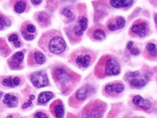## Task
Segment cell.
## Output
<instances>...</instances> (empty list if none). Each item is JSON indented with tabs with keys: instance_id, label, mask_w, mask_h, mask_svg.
I'll return each instance as SVG.
<instances>
[{
	"instance_id": "1",
	"label": "cell",
	"mask_w": 157,
	"mask_h": 118,
	"mask_svg": "<svg viewBox=\"0 0 157 118\" xmlns=\"http://www.w3.org/2000/svg\"><path fill=\"white\" fill-rule=\"evenodd\" d=\"M52 77L60 91L67 94L73 91L80 76L64 65H57L52 69Z\"/></svg>"
},
{
	"instance_id": "2",
	"label": "cell",
	"mask_w": 157,
	"mask_h": 118,
	"mask_svg": "<svg viewBox=\"0 0 157 118\" xmlns=\"http://www.w3.org/2000/svg\"><path fill=\"white\" fill-rule=\"evenodd\" d=\"M39 45L46 52H50L54 55L63 53L67 48L65 41L58 30H50L44 33Z\"/></svg>"
},
{
	"instance_id": "3",
	"label": "cell",
	"mask_w": 157,
	"mask_h": 118,
	"mask_svg": "<svg viewBox=\"0 0 157 118\" xmlns=\"http://www.w3.org/2000/svg\"><path fill=\"white\" fill-rule=\"evenodd\" d=\"M121 72V67L118 59L114 56L107 55L102 57L95 68V75L98 78L118 75Z\"/></svg>"
},
{
	"instance_id": "4",
	"label": "cell",
	"mask_w": 157,
	"mask_h": 118,
	"mask_svg": "<svg viewBox=\"0 0 157 118\" xmlns=\"http://www.w3.org/2000/svg\"><path fill=\"white\" fill-rule=\"evenodd\" d=\"M96 56L93 51L86 48H80L71 54L69 62L77 68L85 70L95 62Z\"/></svg>"
},
{
	"instance_id": "5",
	"label": "cell",
	"mask_w": 157,
	"mask_h": 118,
	"mask_svg": "<svg viewBox=\"0 0 157 118\" xmlns=\"http://www.w3.org/2000/svg\"><path fill=\"white\" fill-rule=\"evenodd\" d=\"M124 79L132 88L140 89L146 86L149 83L150 79V74L145 71L129 72L124 75Z\"/></svg>"
},
{
	"instance_id": "6",
	"label": "cell",
	"mask_w": 157,
	"mask_h": 118,
	"mask_svg": "<svg viewBox=\"0 0 157 118\" xmlns=\"http://www.w3.org/2000/svg\"><path fill=\"white\" fill-rule=\"evenodd\" d=\"M106 109L105 103L100 101H93L86 106L83 112H85V117H100L104 113Z\"/></svg>"
},
{
	"instance_id": "7",
	"label": "cell",
	"mask_w": 157,
	"mask_h": 118,
	"mask_svg": "<svg viewBox=\"0 0 157 118\" xmlns=\"http://www.w3.org/2000/svg\"><path fill=\"white\" fill-rule=\"evenodd\" d=\"M92 91L93 88L91 86H86L80 88L70 97V101H70V105L74 107L75 104H81L91 95Z\"/></svg>"
},
{
	"instance_id": "8",
	"label": "cell",
	"mask_w": 157,
	"mask_h": 118,
	"mask_svg": "<svg viewBox=\"0 0 157 118\" xmlns=\"http://www.w3.org/2000/svg\"><path fill=\"white\" fill-rule=\"evenodd\" d=\"M130 31L132 36L145 38L146 36H149L150 33L149 23L145 20H137L131 26Z\"/></svg>"
},
{
	"instance_id": "9",
	"label": "cell",
	"mask_w": 157,
	"mask_h": 118,
	"mask_svg": "<svg viewBox=\"0 0 157 118\" xmlns=\"http://www.w3.org/2000/svg\"><path fill=\"white\" fill-rule=\"evenodd\" d=\"M30 81L32 84L36 88H43L47 86L49 84L47 75L44 71H37L30 75Z\"/></svg>"
},
{
	"instance_id": "10",
	"label": "cell",
	"mask_w": 157,
	"mask_h": 118,
	"mask_svg": "<svg viewBox=\"0 0 157 118\" xmlns=\"http://www.w3.org/2000/svg\"><path fill=\"white\" fill-rule=\"evenodd\" d=\"M124 90V86L122 83H114L105 86L104 93L107 97H117L122 94Z\"/></svg>"
},
{
	"instance_id": "11",
	"label": "cell",
	"mask_w": 157,
	"mask_h": 118,
	"mask_svg": "<svg viewBox=\"0 0 157 118\" xmlns=\"http://www.w3.org/2000/svg\"><path fill=\"white\" fill-rule=\"evenodd\" d=\"M132 103L138 109L148 112L151 109L152 103L149 100L143 99L141 96L136 95L132 99Z\"/></svg>"
},
{
	"instance_id": "12",
	"label": "cell",
	"mask_w": 157,
	"mask_h": 118,
	"mask_svg": "<svg viewBox=\"0 0 157 118\" xmlns=\"http://www.w3.org/2000/svg\"><path fill=\"white\" fill-rule=\"evenodd\" d=\"M23 59H24L23 52H16L8 60L9 67L12 70H20L23 66Z\"/></svg>"
},
{
	"instance_id": "13",
	"label": "cell",
	"mask_w": 157,
	"mask_h": 118,
	"mask_svg": "<svg viewBox=\"0 0 157 118\" xmlns=\"http://www.w3.org/2000/svg\"><path fill=\"white\" fill-rule=\"evenodd\" d=\"M46 61L44 55L39 51H34L29 54L28 65L30 66L43 65Z\"/></svg>"
},
{
	"instance_id": "14",
	"label": "cell",
	"mask_w": 157,
	"mask_h": 118,
	"mask_svg": "<svg viewBox=\"0 0 157 118\" xmlns=\"http://www.w3.org/2000/svg\"><path fill=\"white\" fill-rule=\"evenodd\" d=\"M51 111L54 117L61 118L64 115V108L61 100H56L51 105Z\"/></svg>"
},
{
	"instance_id": "15",
	"label": "cell",
	"mask_w": 157,
	"mask_h": 118,
	"mask_svg": "<svg viewBox=\"0 0 157 118\" xmlns=\"http://www.w3.org/2000/svg\"><path fill=\"white\" fill-rule=\"evenodd\" d=\"M36 28L34 25L31 23H28L26 26H23L21 29V33L23 38L27 41H31L35 38V36L33 34L36 32Z\"/></svg>"
},
{
	"instance_id": "16",
	"label": "cell",
	"mask_w": 157,
	"mask_h": 118,
	"mask_svg": "<svg viewBox=\"0 0 157 118\" xmlns=\"http://www.w3.org/2000/svg\"><path fill=\"white\" fill-rule=\"evenodd\" d=\"M133 1L134 0H110L109 4L114 8H124L130 7L133 4Z\"/></svg>"
},
{
	"instance_id": "17",
	"label": "cell",
	"mask_w": 157,
	"mask_h": 118,
	"mask_svg": "<svg viewBox=\"0 0 157 118\" xmlns=\"http://www.w3.org/2000/svg\"><path fill=\"white\" fill-rule=\"evenodd\" d=\"M3 104L9 107H16L18 105V99L17 97L11 94H6L3 99Z\"/></svg>"
},
{
	"instance_id": "18",
	"label": "cell",
	"mask_w": 157,
	"mask_h": 118,
	"mask_svg": "<svg viewBox=\"0 0 157 118\" xmlns=\"http://www.w3.org/2000/svg\"><path fill=\"white\" fill-rule=\"evenodd\" d=\"M54 97V94L51 91H44L39 94L38 98V102L41 104H44L47 103L49 100H51Z\"/></svg>"
},
{
	"instance_id": "19",
	"label": "cell",
	"mask_w": 157,
	"mask_h": 118,
	"mask_svg": "<svg viewBox=\"0 0 157 118\" xmlns=\"http://www.w3.org/2000/svg\"><path fill=\"white\" fill-rule=\"evenodd\" d=\"M36 20L41 26H47L49 24V22H50V18H49V16L46 13L41 12H39L37 14Z\"/></svg>"
},
{
	"instance_id": "20",
	"label": "cell",
	"mask_w": 157,
	"mask_h": 118,
	"mask_svg": "<svg viewBox=\"0 0 157 118\" xmlns=\"http://www.w3.org/2000/svg\"><path fill=\"white\" fill-rule=\"evenodd\" d=\"M145 52H147L149 55V57H151V59H156V53H157V49H156V45L154 43H149L146 45V50Z\"/></svg>"
},
{
	"instance_id": "21",
	"label": "cell",
	"mask_w": 157,
	"mask_h": 118,
	"mask_svg": "<svg viewBox=\"0 0 157 118\" xmlns=\"http://www.w3.org/2000/svg\"><path fill=\"white\" fill-rule=\"evenodd\" d=\"M92 39L96 41H103L107 37V34L102 29L97 28L93 30L91 34Z\"/></svg>"
},
{
	"instance_id": "22",
	"label": "cell",
	"mask_w": 157,
	"mask_h": 118,
	"mask_svg": "<svg viewBox=\"0 0 157 118\" xmlns=\"http://www.w3.org/2000/svg\"><path fill=\"white\" fill-rule=\"evenodd\" d=\"M15 11L17 13H23L26 9V3L23 1H18L14 6Z\"/></svg>"
},
{
	"instance_id": "23",
	"label": "cell",
	"mask_w": 157,
	"mask_h": 118,
	"mask_svg": "<svg viewBox=\"0 0 157 118\" xmlns=\"http://www.w3.org/2000/svg\"><path fill=\"white\" fill-rule=\"evenodd\" d=\"M127 49L130 52L131 55H135V56H138L140 54V50L138 48L133 47V42L129 41L127 44Z\"/></svg>"
},
{
	"instance_id": "24",
	"label": "cell",
	"mask_w": 157,
	"mask_h": 118,
	"mask_svg": "<svg viewBox=\"0 0 157 118\" xmlns=\"http://www.w3.org/2000/svg\"><path fill=\"white\" fill-rule=\"evenodd\" d=\"M11 24V22L8 18L3 17L0 14V30H3L5 27H8Z\"/></svg>"
},
{
	"instance_id": "25",
	"label": "cell",
	"mask_w": 157,
	"mask_h": 118,
	"mask_svg": "<svg viewBox=\"0 0 157 118\" xmlns=\"http://www.w3.org/2000/svg\"><path fill=\"white\" fill-rule=\"evenodd\" d=\"M78 24L82 31L84 32L88 27V19L86 17H80L78 20Z\"/></svg>"
},
{
	"instance_id": "26",
	"label": "cell",
	"mask_w": 157,
	"mask_h": 118,
	"mask_svg": "<svg viewBox=\"0 0 157 118\" xmlns=\"http://www.w3.org/2000/svg\"><path fill=\"white\" fill-rule=\"evenodd\" d=\"M107 28L109 29V30L110 31H116V30H119L118 27L117 26V23H116L115 19L114 20H110L108 22V24H107Z\"/></svg>"
},
{
	"instance_id": "27",
	"label": "cell",
	"mask_w": 157,
	"mask_h": 118,
	"mask_svg": "<svg viewBox=\"0 0 157 118\" xmlns=\"http://www.w3.org/2000/svg\"><path fill=\"white\" fill-rule=\"evenodd\" d=\"M115 21L119 29L122 28L124 26V25H125V19L123 17H122V16H119V17H116Z\"/></svg>"
},
{
	"instance_id": "28",
	"label": "cell",
	"mask_w": 157,
	"mask_h": 118,
	"mask_svg": "<svg viewBox=\"0 0 157 118\" xmlns=\"http://www.w3.org/2000/svg\"><path fill=\"white\" fill-rule=\"evenodd\" d=\"M2 85L4 86L7 87H15L14 83H13V79L12 78H7L2 81Z\"/></svg>"
},
{
	"instance_id": "29",
	"label": "cell",
	"mask_w": 157,
	"mask_h": 118,
	"mask_svg": "<svg viewBox=\"0 0 157 118\" xmlns=\"http://www.w3.org/2000/svg\"><path fill=\"white\" fill-rule=\"evenodd\" d=\"M62 13L63 15L67 17V18H70V17H72V16H73V12H72L71 10H69L68 8L63 9Z\"/></svg>"
},
{
	"instance_id": "30",
	"label": "cell",
	"mask_w": 157,
	"mask_h": 118,
	"mask_svg": "<svg viewBox=\"0 0 157 118\" xmlns=\"http://www.w3.org/2000/svg\"><path fill=\"white\" fill-rule=\"evenodd\" d=\"M35 99V96L34 95H31L30 97V99L28 100V101L26 103H25L23 105V109H26L28 108V107H30V106H31L32 104V101H33V99Z\"/></svg>"
},
{
	"instance_id": "31",
	"label": "cell",
	"mask_w": 157,
	"mask_h": 118,
	"mask_svg": "<svg viewBox=\"0 0 157 118\" xmlns=\"http://www.w3.org/2000/svg\"><path fill=\"white\" fill-rule=\"evenodd\" d=\"M34 117H38V118H47L48 116L46 115L45 113L41 112H36L34 115Z\"/></svg>"
},
{
	"instance_id": "32",
	"label": "cell",
	"mask_w": 157,
	"mask_h": 118,
	"mask_svg": "<svg viewBox=\"0 0 157 118\" xmlns=\"http://www.w3.org/2000/svg\"><path fill=\"white\" fill-rule=\"evenodd\" d=\"M9 41L10 42H15L17 41H18V36H17V34H12L11 36L9 37Z\"/></svg>"
},
{
	"instance_id": "33",
	"label": "cell",
	"mask_w": 157,
	"mask_h": 118,
	"mask_svg": "<svg viewBox=\"0 0 157 118\" xmlns=\"http://www.w3.org/2000/svg\"><path fill=\"white\" fill-rule=\"evenodd\" d=\"M13 83H14L15 87L17 86L20 85V79L18 78V77H15L13 78Z\"/></svg>"
},
{
	"instance_id": "34",
	"label": "cell",
	"mask_w": 157,
	"mask_h": 118,
	"mask_svg": "<svg viewBox=\"0 0 157 118\" xmlns=\"http://www.w3.org/2000/svg\"><path fill=\"white\" fill-rule=\"evenodd\" d=\"M30 1H31V3L33 5H39L42 2L43 0H30Z\"/></svg>"
},
{
	"instance_id": "35",
	"label": "cell",
	"mask_w": 157,
	"mask_h": 118,
	"mask_svg": "<svg viewBox=\"0 0 157 118\" xmlns=\"http://www.w3.org/2000/svg\"><path fill=\"white\" fill-rule=\"evenodd\" d=\"M13 43H14V46L16 48H18V47H20V46H21V43H20L19 41H17L14 42Z\"/></svg>"
},
{
	"instance_id": "36",
	"label": "cell",
	"mask_w": 157,
	"mask_h": 118,
	"mask_svg": "<svg viewBox=\"0 0 157 118\" xmlns=\"http://www.w3.org/2000/svg\"><path fill=\"white\" fill-rule=\"evenodd\" d=\"M154 22H155V24L156 25V23H157V20H156V13H155V14H154Z\"/></svg>"
},
{
	"instance_id": "37",
	"label": "cell",
	"mask_w": 157,
	"mask_h": 118,
	"mask_svg": "<svg viewBox=\"0 0 157 118\" xmlns=\"http://www.w3.org/2000/svg\"><path fill=\"white\" fill-rule=\"evenodd\" d=\"M1 94H1V93H0V97H1Z\"/></svg>"
}]
</instances>
